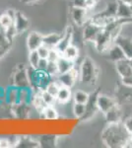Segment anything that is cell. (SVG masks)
<instances>
[{"label": "cell", "instance_id": "bcb514c9", "mask_svg": "<svg viewBox=\"0 0 132 148\" xmlns=\"http://www.w3.org/2000/svg\"><path fill=\"white\" fill-rule=\"evenodd\" d=\"M119 2H123V3L129 4V5H132V0H117Z\"/></svg>", "mask_w": 132, "mask_h": 148}, {"label": "cell", "instance_id": "603a6c76", "mask_svg": "<svg viewBox=\"0 0 132 148\" xmlns=\"http://www.w3.org/2000/svg\"><path fill=\"white\" fill-rule=\"evenodd\" d=\"M56 63H57V69H58V74L68 72V71L72 70V69L75 67V61L70 60V59L66 58L63 56H61L57 59Z\"/></svg>", "mask_w": 132, "mask_h": 148}, {"label": "cell", "instance_id": "7bdbcfd3", "mask_svg": "<svg viewBox=\"0 0 132 148\" xmlns=\"http://www.w3.org/2000/svg\"><path fill=\"white\" fill-rule=\"evenodd\" d=\"M121 81H122V84L124 86L132 88V75L128 76V77H125V78H122Z\"/></svg>", "mask_w": 132, "mask_h": 148}, {"label": "cell", "instance_id": "d6a6232c", "mask_svg": "<svg viewBox=\"0 0 132 148\" xmlns=\"http://www.w3.org/2000/svg\"><path fill=\"white\" fill-rule=\"evenodd\" d=\"M40 60V56L38 53V51H30L28 56V61H29V66L33 68H38L39 62Z\"/></svg>", "mask_w": 132, "mask_h": 148}, {"label": "cell", "instance_id": "30bf717a", "mask_svg": "<svg viewBox=\"0 0 132 148\" xmlns=\"http://www.w3.org/2000/svg\"><path fill=\"white\" fill-rule=\"evenodd\" d=\"M116 105H117V103L114 98L110 97L109 95L99 93V95L97 97V107L99 112L105 114L107 111H109Z\"/></svg>", "mask_w": 132, "mask_h": 148}, {"label": "cell", "instance_id": "e575fe53", "mask_svg": "<svg viewBox=\"0 0 132 148\" xmlns=\"http://www.w3.org/2000/svg\"><path fill=\"white\" fill-rule=\"evenodd\" d=\"M40 95H42V100H44V103L47 105V106H53L55 101H56V98H55L54 96H52L51 94H49L47 90H42V91H40Z\"/></svg>", "mask_w": 132, "mask_h": 148}, {"label": "cell", "instance_id": "4316f807", "mask_svg": "<svg viewBox=\"0 0 132 148\" xmlns=\"http://www.w3.org/2000/svg\"><path fill=\"white\" fill-rule=\"evenodd\" d=\"M72 96H73V94H72L71 88L60 86L59 91L56 95V101L60 104H66L72 99Z\"/></svg>", "mask_w": 132, "mask_h": 148}, {"label": "cell", "instance_id": "d590c367", "mask_svg": "<svg viewBox=\"0 0 132 148\" xmlns=\"http://www.w3.org/2000/svg\"><path fill=\"white\" fill-rule=\"evenodd\" d=\"M59 88H60V84L55 80V81H51L45 90H47L49 94H51L52 96H54L55 98H56L57 93H58V91H59Z\"/></svg>", "mask_w": 132, "mask_h": 148}, {"label": "cell", "instance_id": "74e56055", "mask_svg": "<svg viewBox=\"0 0 132 148\" xmlns=\"http://www.w3.org/2000/svg\"><path fill=\"white\" fill-rule=\"evenodd\" d=\"M49 47L44 46V45H42L39 49H37L38 51V53H39V56H40V58H47L49 57V51H50Z\"/></svg>", "mask_w": 132, "mask_h": 148}, {"label": "cell", "instance_id": "f6af8a7d", "mask_svg": "<svg viewBox=\"0 0 132 148\" xmlns=\"http://www.w3.org/2000/svg\"><path fill=\"white\" fill-rule=\"evenodd\" d=\"M22 3L24 4H28V5H30V4H35L37 3L38 1H40V0H20Z\"/></svg>", "mask_w": 132, "mask_h": 148}, {"label": "cell", "instance_id": "484cf974", "mask_svg": "<svg viewBox=\"0 0 132 148\" xmlns=\"http://www.w3.org/2000/svg\"><path fill=\"white\" fill-rule=\"evenodd\" d=\"M18 90H19V88H17L13 85H10L6 89L5 102L7 103V105H9V106H14L17 103H19Z\"/></svg>", "mask_w": 132, "mask_h": 148}, {"label": "cell", "instance_id": "ffe728a7", "mask_svg": "<svg viewBox=\"0 0 132 148\" xmlns=\"http://www.w3.org/2000/svg\"><path fill=\"white\" fill-rule=\"evenodd\" d=\"M116 69L121 79L132 75V68L130 63H129L128 58L122 59V60H119L116 62Z\"/></svg>", "mask_w": 132, "mask_h": 148}, {"label": "cell", "instance_id": "8fae6325", "mask_svg": "<svg viewBox=\"0 0 132 148\" xmlns=\"http://www.w3.org/2000/svg\"><path fill=\"white\" fill-rule=\"evenodd\" d=\"M100 93V90H96L94 91L92 94H90V97H89L88 102L86 103V113L85 116L82 118L81 121H88L90 120L91 118H93L95 116V114L97 112H99L97 107V97Z\"/></svg>", "mask_w": 132, "mask_h": 148}, {"label": "cell", "instance_id": "f1b7e54d", "mask_svg": "<svg viewBox=\"0 0 132 148\" xmlns=\"http://www.w3.org/2000/svg\"><path fill=\"white\" fill-rule=\"evenodd\" d=\"M39 142L40 147L50 148L55 147L57 144V136L53 134H44L39 137Z\"/></svg>", "mask_w": 132, "mask_h": 148}, {"label": "cell", "instance_id": "52a82bcc", "mask_svg": "<svg viewBox=\"0 0 132 148\" xmlns=\"http://www.w3.org/2000/svg\"><path fill=\"white\" fill-rule=\"evenodd\" d=\"M88 12H89L88 9L83 8V7L73 6L70 11V15L73 23L76 26H78V27H83L90 20Z\"/></svg>", "mask_w": 132, "mask_h": 148}, {"label": "cell", "instance_id": "e0dca14e", "mask_svg": "<svg viewBox=\"0 0 132 148\" xmlns=\"http://www.w3.org/2000/svg\"><path fill=\"white\" fill-rule=\"evenodd\" d=\"M105 53H107V58L114 63L117 62V61H119V60H122V59L126 58L123 51H122V49H120V47H119L118 45H116V42H114V44L109 47V49H107Z\"/></svg>", "mask_w": 132, "mask_h": 148}, {"label": "cell", "instance_id": "ab89813d", "mask_svg": "<svg viewBox=\"0 0 132 148\" xmlns=\"http://www.w3.org/2000/svg\"><path fill=\"white\" fill-rule=\"evenodd\" d=\"M61 56V54L59 53L58 51H56L55 49H51L49 51V57H47V59L50 61H57V59L59 58V57Z\"/></svg>", "mask_w": 132, "mask_h": 148}, {"label": "cell", "instance_id": "9a60e30c", "mask_svg": "<svg viewBox=\"0 0 132 148\" xmlns=\"http://www.w3.org/2000/svg\"><path fill=\"white\" fill-rule=\"evenodd\" d=\"M14 27H15L17 34H23L30 27V20L27 18V16L24 15L22 12L17 10L15 18H14Z\"/></svg>", "mask_w": 132, "mask_h": 148}, {"label": "cell", "instance_id": "5bb4252c", "mask_svg": "<svg viewBox=\"0 0 132 148\" xmlns=\"http://www.w3.org/2000/svg\"><path fill=\"white\" fill-rule=\"evenodd\" d=\"M72 40H73V29H72L71 26H68L66 28L65 32L63 33V35L61 36V39L57 44L55 49L60 54H62L67 47L72 45Z\"/></svg>", "mask_w": 132, "mask_h": 148}, {"label": "cell", "instance_id": "b9f144b4", "mask_svg": "<svg viewBox=\"0 0 132 148\" xmlns=\"http://www.w3.org/2000/svg\"><path fill=\"white\" fill-rule=\"evenodd\" d=\"M10 143H9L8 139L6 138V136H2L0 135V148H10Z\"/></svg>", "mask_w": 132, "mask_h": 148}, {"label": "cell", "instance_id": "9c48e42d", "mask_svg": "<svg viewBox=\"0 0 132 148\" xmlns=\"http://www.w3.org/2000/svg\"><path fill=\"white\" fill-rule=\"evenodd\" d=\"M83 40L87 42H94L96 38L98 37L99 33L102 31V28L100 26L96 25L95 23L88 21L85 25L83 26Z\"/></svg>", "mask_w": 132, "mask_h": 148}, {"label": "cell", "instance_id": "2e32d148", "mask_svg": "<svg viewBox=\"0 0 132 148\" xmlns=\"http://www.w3.org/2000/svg\"><path fill=\"white\" fill-rule=\"evenodd\" d=\"M42 38H44V35H42L39 32H36V31H33V32L29 33L28 37H27V40H26V44H27V47L30 51H37L39 47L42 45Z\"/></svg>", "mask_w": 132, "mask_h": 148}, {"label": "cell", "instance_id": "4fadbf2b", "mask_svg": "<svg viewBox=\"0 0 132 148\" xmlns=\"http://www.w3.org/2000/svg\"><path fill=\"white\" fill-rule=\"evenodd\" d=\"M114 42L120 47V49L123 51L126 58L130 59L132 57V39L126 36H123L119 33L114 38Z\"/></svg>", "mask_w": 132, "mask_h": 148}, {"label": "cell", "instance_id": "3957f363", "mask_svg": "<svg viewBox=\"0 0 132 148\" xmlns=\"http://www.w3.org/2000/svg\"><path fill=\"white\" fill-rule=\"evenodd\" d=\"M28 74L30 85L34 91H42L45 90L49 84L52 81V76H50L45 71L39 70L33 67H28Z\"/></svg>", "mask_w": 132, "mask_h": 148}, {"label": "cell", "instance_id": "d6986e66", "mask_svg": "<svg viewBox=\"0 0 132 148\" xmlns=\"http://www.w3.org/2000/svg\"><path fill=\"white\" fill-rule=\"evenodd\" d=\"M15 9H8L0 15V27L1 30H6L14 25V18L16 15Z\"/></svg>", "mask_w": 132, "mask_h": 148}, {"label": "cell", "instance_id": "ac0fdd59", "mask_svg": "<svg viewBox=\"0 0 132 148\" xmlns=\"http://www.w3.org/2000/svg\"><path fill=\"white\" fill-rule=\"evenodd\" d=\"M13 39L9 38L3 30H0V59L10 51L12 46H13Z\"/></svg>", "mask_w": 132, "mask_h": 148}, {"label": "cell", "instance_id": "f35d334b", "mask_svg": "<svg viewBox=\"0 0 132 148\" xmlns=\"http://www.w3.org/2000/svg\"><path fill=\"white\" fill-rule=\"evenodd\" d=\"M123 125L125 126L126 130L128 131V133L130 134V141L132 143V116L127 118L126 120L123 121Z\"/></svg>", "mask_w": 132, "mask_h": 148}, {"label": "cell", "instance_id": "7dc6e473", "mask_svg": "<svg viewBox=\"0 0 132 148\" xmlns=\"http://www.w3.org/2000/svg\"><path fill=\"white\" fill-rule=\"evenodd\" d=\"M129 63H130V65H131V68H132V57L130 59H129Z\"/></svg>", "mask_w": 132, "mask_h": 148}, {"label": "cell", "instance_id": "5b68a950", "mask_svg": "<svg viewBox=\"0 0 132 148\" xmlns=\"http://www.w3.org/2000/svg\"><path fill=\"white\" fill-rule=\"evenodd\" d=\"M114 42V36L107 29H102L95 42H93L95 49L98 52L105 53L109 49V47Z\"/></svg>", "mask_w": 132, "mask_h": 148}, {"label": "cell", "instance_id": "83f0119b", "mask_svg": "<svg viewBox=\"0 0 132 148\" xmlns=\"http://www.w3.org/2000/svg\"><path fill=\"white\" fill-rule=\"evenodd\" d=\"M40 114L44 121H57L59 118L58 112L53 106H47Z\"/></svg>", "mask_w": 132, "mask_h": 148}, {"label": "cell", "instance_id": "6da1fadb", "mask_svg": "<svg viewBox=\"0 0 132 148\" xmlns=\"http://www.w3.org/2000/svg\"><path fill=\"white\" fill-rule=\"evenodd\" d=\"M103 143L109 148H122L131 144L130 134L126 130L123 123H107L101 135Z\"/></svg>", "mask_w": 132, "mask_h": 148}, {"label": "cell", "instance_id": "836d02e7", "mask_svg": "<svg viewBox=\"0 0 132 148\" xmlns=\"http://www.w3.org/2000/svg\"><path fill=\"white\" fill-rule=\"evenodd\" d=\"M86 113V104H80V103H74L73 105V114L75 118L82 120Z\"/></svg>", "mask_w": 132, "mask_h": 148}, {"label": "cell", "instance_id": "cb8c5ba5", "mask_svg": "<svg viewBox=\"0 0 132 148\" xmlns=\"http://www.w3.org/2000/svg\"><path fill=\"white\" fill-rule=\"evenodd\" d=\"M35 91L32 87H24L19 88L18 90V99L19 103H25V104H31Z\"/></svg>", "mask_w": 132, "mask_h": 148}, {"label": "cell", "instance_id": "7c38bea8", "mask_svg": "<svg viewBox=\"0 0 132 148\" xmlns=\"http://www.w3.org/2000/svg\"><path fill=\"white\" fill-rule=\"evenodd\" d=\"M118 2V4H117L116 19L123 26L129 19L132 18V5L123 3V2Z\"/></svg>", "mask_w": 132, "mask_h": 148}, {"label": "cell", "instance_id": "60d3db41", "mask_svg": "<svg viewBox=\"0 0 132 148\" xmlns=\"http://www.w3.org/2000/svg\"><path fill=\"white\" fill-rule=\"evenodd\" d=\"M47 64H49V59L47 58H40L37 69L42 70V71H45L47 70Z\"/></svg>", "mask_w": 132, "mask_h": 148}, {"label": "cell", "instance_id": "ba28073f", "mask_svg": "<svg viewBox=\"0 0 132 148\" xmlns=\"http://www.w3.org/2000/svg\"><path fill=\"white\" fill-rule=\"evenodd\" d=\"M32 105L25 103H17L14 106H11L12 116L17 120H27L30 118Z\"/></svg>", "mask_w": 132, "mask_h": 148}, {"label": "cell", "instance_id": "8992f818", "mask_svg": "<svg viewBox=\"0 0 132 148\" xmlns=\"http://www.w3.org/2000/svg\"><path fill=\"white\" fill-rule=\"evenodd\" d=\"M79 79V70L74 67L72 70L68 71V72L58 74L56 76V81L60 84V86H64V87L73 88L75 86L76 82Z\"/></svg>", "mask_w": 132, "mask_h": 148}, {"label": "cell", "instance_id": "7402d4cb", "mask_svg": "<svg viewBox=\"0 0 132 148\" xmlns=\"http://www.w3.org/2000/svg\"><path fill=\"white\" fill-rule=\"evenodd\" d=\"M40 147L39 139H35L32 136L22 135L19 138L16 148H38Z\"/></svg>", "mask_w": 132, "mask_h": 148}, {"label": "cell", "instance_id": "8d00e7d4", "mask_svg": "<svg viewBox=\"0 0 132 148\" xmlns=\"http://www.w3.org/2000/svg\"><path fill=\"white\" fill-rule=\"evenodd\" d=\"M45 72H47L50 76H52V77H56V76L58 75V69H57L56 61L49 60V64H47V67Z\"/></svg>", "mask_w": 132, "mask_h": 148}, {"label": "cell", "instance_id": "44dd1931", "mask_svg": "<svg viewBox=\"0 0 132 148\" xmlns=\"http://www.w3.org/2000/svg\"><path fill=\"white\" fill-rule=\"evenodd\" d=\"M105 118L107 123H120L122 118L121 110L118 107V105H116L112 107L109 111H107L105 114Z\"/></svg>", "mask_w": 132, "mask_h": 148}, {"label": "cell", "instance_id": "1f68e13d", "mask_svg": "<svg viewBox=\"0 0 132 148\" xmlns=\"http://www.w3.org/2000/svg\"><path fill=\"white\" fill-rule=\"evenodd\" d=\"M89 97H90V94H88L87 92L83 91V90H77V91H75L73 93L72 99H73L74 103L86 104L89 100Z\"/></svg>", "mask_w": 132, "mask_h": 148}, {"label": "cell", "instance_id": "ee69618b", "mask_svg": "<svg viewBox=\"0 0 132 148\" xmlns=\"http://www.w3.org/2000/svg\"><path fill=\"white\" fill-rule=\"evenodd\" d=\"M5 93H6V89H4L3 87L0 86V105L5 103Z\"/></svg>", "mask_w": 132, "mask_h": 148}, {"label": "cell", "instance_id": "d4e9b609", "mask_svg": "<svg viewBox=\"0 0 132 148\" xmlns=\"http://www.w3.org/2000/svg\"><path fill=\"white\" fill-rule=\"evenodd\" d=\"M61 36L58 33H50V34L44 35L42 38V45L49 49H55L57 46V44L59 42V40L61 39Z\"/></svg>", "mask_w": 132, "mask_h": 148}, {"label": "cell", "instance_id": "4dcf8cb0", "mask_svg": "<svg viewBox=\"0 0 132 148\" xmlns=\"http://www.w3.org/2000/svg\"><path fill=\"white\" fill-rule=\"evenodd\" d=\"M61 56L70 59V60L75 61L79 57V49L76 46H74V45H70V46L63 51V53H62Z\"/></svg>", "mask_w": 132, "mask_h": 148}, {"label": "cell", "instance_id": "277c9868", "mask_svg": "<svg viewBox=\"0 0 132 148\" xmlns=\"http://www.w3.org/2000/svg\"><path fill=\"white\" fill-rule=\"evenodd\" d=\"M11 85L15 86L17 88L31 87L28 67L25 64H18L15 66L11 75Z\"/></svg>", "mask_w": 132, "mask_h": 148}, {"label": "cell", "instance_id": "7a4b0ae2", "mask_svg": "<svg viewBox=\"0 0 132 148\" xmlns=\"http://www.w3.org/2000/svg\"><path fill=\"white\" fill-rule=\"evenodd\" d=\"M100 75L97 64L90 57H85L79 68V80L82 84L95 85Z\"/></svg>", "mask_w": 132, "mask_h": 148}, {"label": "cell", "instance_id": "f546056e", "mask_svg": "<svg viewBox=\"0 0 132 148\" xmlns=\"http://www.w3.org/2000/svg\"><path fill=\"white\" fill-rule=\"evenodd\" d=\"M31 105H32L33 108H35L39 113H42L45 107L47 106L44 100H42V95H40V91H35V94H34V96H33Z\"/></svg>", "mask_w": 132, "mask_h": 148}]
</instances>
